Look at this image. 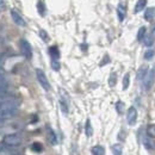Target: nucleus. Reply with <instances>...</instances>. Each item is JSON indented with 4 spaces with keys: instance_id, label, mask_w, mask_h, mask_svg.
<instances>
[{
    "instance_id": "f257e3e1",
    "label": "nucleus",
    "mask_w": 155,
    "mask_h": 155,
    "mask_svg": "<svg viewBox=\"0 0 155 155\" xmlns=\"http://www.w3.org/2000/svg\"><path fill=\"white\" fill-rule=\"evenodd\" d=\"M19 105L20 101L15 97L7 96V97L0 99V119L5 120V119L13 117L17 114Z\"/></svg>"
},
{
    "instance_id": "f03ea898",
    "label": "nucleus",
    "mask_w": 155,
    "mask_h": 155,
    "mask_svg": "<svg viewBox=\"0 0 155 155\" xmlns=\"http://www.w3.org/2000/svg\"><path fill=\"white\" fill-rule=\"evenodd\" d=\"M2 143L8 149H11V148H16V147L20 146L23 143V138H21V136L19 134H16V133L15 134H7V135L4 137Z\"/></svg>"
},
{
    "instance_id": "7ed1b4c3",
    "label": "nucleus",
    "mask_w": 155,
    "mask_h": 155,
    "mask_svg": "<svg viewBox=\"0 0 155 155\" xmlns=\"http://www.w3.org/2000/svg\"><path fill=\"white\" fill-rule=\"evenodd\" d=\"M142 82H143V87H144L146 91H149L153 87V85H154L155 82V66L150 71H148L147 75L144 77Z\"/></svg>"
},
{
    "instance_id": "20e7f679",
    "label": "nucleus",
    "mask_w": 155,
    "mask_h": 155,
    "mask_svg": "<svg viewBox=\"0 0 155 155\" xmlns=\"http://www.w3.org/2000/svg\"><path fill=\"white\" fill-rule=\"evenodd\" d=\"M36 77H37V80H38L39 85H41L45 91H49V90H50V84H49V81H48L47 75L44 74V72H43L42 69L37 68V69H36Z\"/></svg>"
},
{
    "instance_id": "39448f33",
    "label": "nucleus",
    "mask_w": 155,
    "mask_h": 155,
    "mask_svg": "<svg viewBox=\"0 0 155 155\" xmlns=\"http://www.w3.org/2000/svg\"><path fill=\"white\" fill-rule=\"evenodd\" d=\"M20 50H21L23 55L28 60L32 58V48L26 39H20Z\"/></svg>"
},
{
    "instance_id": "423d86ee",
    "label": "nucleus",
    "mask_w": 155,
    "mask_h": 155,
    "mask_svg": "<svg viewBox=\"0 0 155 155\" xmlns=\"http://www.w3.org/2000/svg\"><path fill=\"white\" fill-rule=\"evenodd\" d=\"M136 119H137V111L134 106L129 107L128 110V114H127V120H128V124L129 125H134L136 123Z\"/></svg>"
},
{
    "instance_id": "0eeeda50",
    "label": "nucleus",
    "mask_w": 155,
    "mask_h": 155,
    "mask_svg": "<svg viewBox=\"0 0 155 155\" xmlns=\"http://www.w3.org/2000/svg\"><path fill=\"white\" fill-rule=\"evenodd\" d=\"M11 17L13 19V23H16L18 26H26V23H25L24 18L20 16L16 10H11Z\"/></svg>"
},
{
    "instance_id": "6e6552de",
    "label": "nucleus",
    "mask_w": 155,
    "mask_h": 155,
    "mask_svg": "<svg viewBox=\"0 0 155 155\" xmlns=\"http://www.w3.org/2000/svg\"><path fill=\"white\" fill-rule=\"evenodd\" d=\"M125 13H127V7L124 4H119L118 7H117V16H118V19L119 21H123L124 18H125Z\"/></svg>"
},
{
    "instance_id": "1a4fd4ad",
    "label": "nucleus",
    "mask_w": 155,
    "mask_h": 155,
    "mask_svg": "<svg viewBox=\"0 0 155 155\" xmlns=\"http://www.w3.org/2000/svg\"><path fill=\"white\" fill-rule=\"evenodd\" d=\"M47 135H48V141L50 142V144L55 146V144L58 143V137H56V134H55V131H54L53 129L48 128V133H47Z\"/></svg>"
},
{
    "instance_id": "9d476101",
    "label": "nucleus",
    "mask_w": 155,
    "mask_h": 155,
    "mask_svg": "<svg viewBox=\"0 0 155 155\" xmlns=\"http://www.w3.org/2000/svg\"><path fill=\"white\" fill-rule=\"evenodd\" d=\"M7 96H8V86L6 82L1 81L0 82V99L7 97Z\"/></svg>"
},
{
    "instance_id": "9b49d317",
    "label": "nucleus",
    "mask_w": 155,
    "mask_h": 155,
    "mask_svg": "<svg viewBox=\"0 0 155 155\" xmlns=\"http://www.w3.org/2000/svg\"><path fill=\"white\" fill-rule=\"evenodd\" d=\"M147 73H148V66L144 64V66H142V67L138 69V72H137V80L143 81V79L147 75Z\"/></svg>"
},
{
    "instance_id": "f8f14e48",
    "label": "nucleus",
    "mask_w": 155,
    "mask_h": 155,
    "mask_svg": "<svg viewBox=\"0 0 155 155\" xmlns=\"http://www.w3.org/2000/svg\"><path fill=\"white\" fill-rule=\"evenodd\" d=\"M49 54H50V56H51L53 60H58V58H60L58 48V47H55V45H53V47L49 48Z\"/></svg>"
},
{
    "instance_id": "ddd939ff",
    "label": "nucleus",
    "mask_w": 155,
    "mask_h": 155,
    "mask_svg": "<svg viewBox=\"0 0 155 155\" xmlns=\"http://www.w3.org/2000/svg\"><path fill=\"white\" fill-rule=\"evenodd\" d=\"M30 148H31V150L35 152V153H42V152H43V146H42V143H39V142H34V143L30 146Z\"/></svg>"
},
{
    "instance_id": "4468645a",
    "label": "nucleus",
    "mask_w": 155,
    "mask_h": 155,
    "mask_svg": "<svg viewBox=\"0 0 155 155\" xmlns=\"http://www.w3.org/2000/svg\"><path fill=\"white\" fill-rule=\"evenodd\" d=\"M146 5H147V0H138L137 4H136V6H135V13L141 12V11L146 7Z\"/></svg>"
},
{
    "instance_id": "2eb2a0df",
    "label": "nucleus",
    "mask_w": 155,
    "mask_h": 155,
    "mask_svg": "<svg viewBox=\"0 0 155 155\" xmlns=\"http://www.w3.org/2000/svg\"><path fill=\"white\" fill-rule=\"evenodd\" d=\"M154 15H155V8L154 7H149V8H147V10H146L144 18H146L147 20H150V19H153Z\"/></svg>"
},
{
    "instance_id": "dca6fc26",
    "label": "nucleus",
    "mask_w": 155,
    "mask_h": 155,
    "mask_svg": "<svg viewBox=\"0 0 155 155\" xmlns=\"http://www.w3.org/2000/svg\"><path fill=\"white\" fill-rule=\"evenodd\" d=\"M92 154L93 155H104L105 154V150H104V147H101V146H94L93 148H92Z\"/></svg>"
},
{
    "instance_id": "f3484780",
    "label": "nucleus",
    "mask_w": 155,
    "mask_h": 155,
    "mask_svg": "<svg viewBox=\"0 0 155 155\" xmlns=\"http://www.w3.org/2000/svg\"><path fill=\"white\" fill-rule=\"evenodd\" d=\"M147 135L149 138H155V124H149L147 127Z\"/></svg>"
},
{
    "instance_id": "a211bd4d",
    "label": "nucleus",
    "mask_w": 155,
    "mask_h": 155,
    "mask_svg": "<svg viewBox=\"0 0 155 155\" xmlns=\"http://www.w3.org/2000/svg\"><path fill=\"white\" fill-rule=\"evenodd\" d=\"M111 149H112V153H114V155H122V153H123V147L120 146V144H114L112 147H111Z\"/></svg>"
},
{
    "instance_id": "6ab92c4d",
    "label": "nucleus",
    "mask_w": 155,
    "mask_h": 155,
    "mask_svg": "<svg viewBox=\"0 0 155 155\" xmlns=\"http://www.w3.org/2000/svg\"><path fill=\"white\" fill-rule=\"evenodd\" d=\"M85 133L87 136H92L93 134V129H92V125H91V120L87 119L86 120V124H85Z\"/></svg>"
},
{
    "instance_id": "aec40b11",
    "label": "nucleus",
    "mask_w": 155,
    "mask_h": 155,
    "mask_svg": "<svg viewBox=\"0 0 155 155\" xmlns=\"http://www.w3.org/2000/svg\"><path fill=\"white\" fill-rule=\"evenodd\" d=\"M154 39L155 38L152 36V35H148V36H144V38H143V43H144V45H146V47H150V45H153Z\"/></svg>"
},
{
    "instance_id": "412c9836",
    "label": "nucleus",
    "mask_w": 155,
    "mask_h": 155,
    "mask_svg": "<svg viewBox=\"0 0 155 155\" xmlns=\"http://www.w3.org/2000/svg\"><path fill=\"white\" fill-rule=\"evenodd\" d=\"M146 31H147L146 26H142V28H140V30H138V34H137V39H138V41H143L144 36H146Z\"/></svg>"
},
{
    "instance_id": "4be33fe9",
    "label": "nucleus",
    "mask_w": 155,
    "mask_h": 155,
    "mask_svg": "<svg viewBox=\"0 0 155 155\" xmlns=\"http://www.w3.org/2000/svg\"><path fill=\"white\" fill-rule=\"evenodd\" d=\"M129 84H130V74L127 73L123 78V90H127L129 87Z\"/></svg>"
},
{
    "instance_id": "5701e85b",
    "label": "nucleus",
    "mask_w": 155,
    "mask_h": 155,
    "mask_svg": "<svg viewBox=\"0 0 155 155\" xmlns=\"http://www.w3.org/2000/svg\"><path fill=\"white\" fill-rule=\"evenodd\" d=\"M37 11L41 16H44L45 15V6L43 4V1H38L37 2Z\"/></svg>"
},
{
    "instance_id": "b1692460",
    "label": "nucleus",
    "mask_w": 155,
    "mask_h": 155,
    "mask_svg": "<svg viewBox=\"0 0 155 155\" xmlns=\"http://www.w3.org/2000/svg\"><path fill=\"white\" fill-rule=\"evenodd\" d=\"M142 142H143V144H144V147L147 148V149H153V143H152V141L149 140V138H147V137H143V140H142Z\"/></svg>"
},
{
    "instance_id": "393cba45",
    "label": "nucleus",
    "mask_w": 155,
    "mask_h": 155,
    "mask_svg": "<svg viewBox=\"0 0 155 155\" xmlns=\"http://www.w3.org/2000/svg\"><path fill=\"white\" fill-rule=\"evenodd\" d=\"M60 106H61V110L63 114H68V105L63 99H60Z\"/></svg>"
},
{
    "instance_id": "a878e982",
    "label": "nucleus",
    "mask_w": 155,
    "mask_h": 155,
    "mask_svg": "<svg viewBox=\"0 0 155 155\" xmlns=\"http://www.w3.org/2000/svg\"><path fill=\"white\" fill-rule=\"evenodd\" d=\"M117 82V75L116 73H112L111 75H110V78H109V85L111 86V87H114L115 85H116Z\"/></svg>"
},
{
    "instance_id": "bb28decb",
    "label": "nucleus",
    "mask_w": 155,
    "mask_h": 155,
    "mask_svg": "<svg viewBox=\"0 0 155 155\" xmlns=\"http://www.w3.org/2000/svg\"><path fill=\"white\" fill-rule=\"evenodd\" d=\"M116 109H117V112L118 114H122L123 112V110H124V104H123V101H117L116 104Z\"/></svg>"
},
{
    "instance_id": "cd10ccee",
    "label": "nucleus",
    "mask_w": 155,
    "mask_h": 155,
    "mask_svg": "<svg viewBox=\"0 0 155 155\" xmlns=\"http://www.w3.org/2000/svg\"><path fill=\"white\" fill-rule=\"evenodd\" d=\"M60 62H58V60H53L51 61V68L54 69V71H60Z\"/></svg>"
},
{
    "instance_id": "c85d7f7f",
    "label": "nucleus",
    "mask_w": 155,
    "mask_h": 155,
    "mask_svg": "<svg viewBox=\"0 0 155 155\" xmlns=\"http://www.w3.org/2000/svg\"><path fill=\"white\" fill-rule=\"evenodd\" d=\"M155 51L154 50H148V51H146V54H144V58L146 60H150V58L154 56Z\"/></svg>"
},
{
    "instance_id": "c756f323",
    "label": "nucleus",
    "mask_w": 155,
    "mask_h": 155,
    "mask_svg": "<svg viewBox=\"0 0 155 155\" xmlns=\"http://www.w3.org/2000/svg\"><path fill=\"white\" fill-rule=\"evenodd\" d=\"M39 36H41V38L43 39V41H48V39H49L48 34H47L44 30H41V31H39Z\"/></svg>"
},
{
    "instance_id": "7c9ffc66",
    "label": "nucleus",
    "mask_w": 155,
    "mask_h": 155,
    "mask_svg": "<svg viewBox=\"0 0 155 155\" xmlns=\"http://www.w3.org/2000/svg\"><path fill=\"white\" fill-rule=\"evenodd\" d=\"M110 62V58L107 56V55H105V58H103V61L100 62V66H105L106 63H109Z\"/></svg>"
},
{
    "instance_id": "2f4dec72",
    "label": "nucleus",
    "mask_w": 155,
    "mask_h": 155,
    "mask_svg": "<svg viewBox=\"0 0 155 155\" xmlns=\"http://www.w3.org/2000/svg\"><path fill=\"white\" fill-rule=\"evenodd\" d=\"M7 149H8V148H7V147L1 142V143H0V154H1V153H4V152H6Z\"/></svg>"
},
{
    "instance_id": "473e14b6",
    "label": "nucleus",
    "mask_w": 155,
    "mask_h": 155,
    "mask_svg": "<svg viewBox=\"0 0 155 155\" xmlns=\"http://www.w3.org/2000/svg\"><path fill=\"white\" fill-rule=\"evenodd\" d=\"M150 35H152V36H153V37L155 38V28L153 29V31H152V34H150Z\"/></svg>"
},
{
    "instance_id": "72a5a7b5",
    "label": "nucleus",
    "mask_w": 155,
    "mask_h": 155,
    "mask_svg": "<svg viewBox=\"0 0 155 155\" xmlns=\"http://www.w3.org/2000/svg\"><path fill=\"white\" fill-rule=\"evenodd\" d=\"M2 122H4V120H1V119H0V125H1V124H2Z\"/></svg>"
}]
</instances>
